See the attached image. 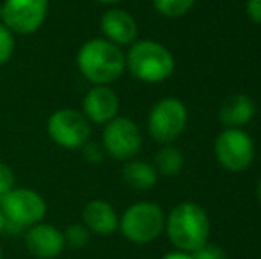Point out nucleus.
<instances>
[{"instance_id":"1","label":"nucleus","mask_w":261,"mask_h":259,"mask_svg":"<svg viewBox=\"0 0 261 259\" xmlns=\"http://www.w3.org/2000/svg\"><path fill=\"white\" fill-rule=\"evenodd\" d=\"M76 66L94 85H109L123 75L126 68V55L121 46L107 41L105 38H94L80 46Z\"/></svg>"},{"instance_id":"2","label":"nucleus","mask_w":261,"mask_h":259,"mask_svg":"<svg viewBox=\"0 0 261 259\" xmlns=\"http://www.w3.org/2000/svg\"><path fill=\"white\" fill-rule=\"evenodd\" d=\"M165 231L174 247L183 252H196L210 238L206 211L196 203L178 204L165 220Z\"/></svg>"},{"instance_id":"3","label":"nucleus","mask_w":261,"mask_h":259,"mask_svg":"<svg viewBox=\"0 0 261 259\" xmlns=\"http://www.w3.org/2000/svg\"><path fill=\"white\" fill-rule=\"evenodd\" d=\"M126 68L141 82L158 83L172 75L174 57L156 41H135L126 55Z\"/></svg>"},{"instance_id":"4","label":"nucleus","mask_w":261,"mask_h":259,"mask_svg":"<svg viewBox=\"0 0 261 259\" xmlns=\"http://www.w3.org/2000/svg\"><path fill=\"white\" fill-rule=\"evenodd\" d=\"M117 227L130 242L149 243L165 229V215L155 203H137L124 211Z\"/></svg>"},{"instance_id":"5","label":"nucleus","mask_w":261,"mask_h":259,"mask_svg":"<svg viewBox=\"0 0 261 259\" xmlns=\"http://www.w3.org/2000/svg\"><path fill=\"white\" fill-rule=\"evenodd\" d=\"M6 225L16 229L31 227L45 218L46 200L31 188H16L9 192L0 203Z\"/></svg>"},{"instance_id":"6","label":"nucleus","mask_w":261,"mask_h":259,"mask_svg":"<svg viewBox=\"0 0 261 259\" xmlns=\"http://www.w3.org/2000/svg\"><path fill=\"white\" fill-rule=\"evenodd\" d=\"M187 126V107L178 98H164L151 108L148 131L160 144H171Z\"/></svg>"},{"instance_id":"7","label":"nucleus","mask_w":261,"mask_h":259,"mask_svg":"<svg viewBox=\"0 0 261 259\" xmlns=\"http://www.w3.org/2000/svg\"><path fill=\"white\" fill-rule=\"evenodd\" d=\"M50 138L66 149H82L91 137V125L87 118L73 108L55 110L48 119Z\"/></svg>"},{"instance_id":"8","label":"nucleus","mask_w":261,"mask_h":259,"mask_svg":"<svg viewBox=\"0 0 261 259\" xmlns=\"http://www.w3.org/2000/svg\"><path fill=\"white\" fill-rule=\"evenodd\" d=\"M215 156L224 169L242 172L254 160V142L244 130L227 128L217 137Z\"/></svg>"},{"instance_id":"9","label":"nucleus","mask_w":261,"mask_h":259,"mask_svg":"<svg viewBox=\"0 0 261 259\" xmlns=\"http://www.w3.org/2000/svg\"><path fill=\"white\" fill-rule=\"evenodd\" d=\"M2 23L13 34L27 36L45 23L48 0H6L2 4Z\"/></svg>"},{"instance_id":"10","label":"nucleus","mask_w":261,"mask_h":259,"mask_svg":"<svg viewBox=\"0 0 261 259\" xmlns=\"http://www.w3.org/2000/svg\"><path fill=\"white\" fill-rule=\"evenodd\" d=\"M103 149L116 160H130L141 151V130L132 119L114 118L105 125Z\"/></svg>"},{"instance_id":"11","label":"nucleus","mask_w":261,"mask_h":259,"mask_svg":"<svg viewBox=\"0 0 261 259\" xmlns=\"http://www.w3.org/2000/svg\"><path fill=\"white\" fill-rule=\"evenodd\" d=\"M25 247L38 259H55L64 250V235L52 224H34L25 233Z\"/></svg>"},{"instance_id":"12","label":"nucleus","mask_w":261,"mask_h":259,"mask_svg":"<svg viewBox=\"0 0 261 259\" xmlns=\"http://www.w3.org/2000/svg\"><path fill=\"white\" fill-rule=\"evenodd\" d=\"M82 108V114L87 118V121L98 123V125H107L114 118H117L119 98H117V94L110 87L96 85L86 94Z\"/></svg>"},{"instance_id":"13","label":"nucleus","mask_w":261,"mask_h":259,"mask_svg":"<svg viewBox=\"0 0 261 259\" xmlns=\"http://www.w3.org/2000/svg\"><path fill=\"white\" fill-rule=\"evenodd\" d=\"M100 27L107 41L117 46L134 45L139 34L137 21L124 9H109L101 16Z\"/></svg>"},{"instance_id":"14","label":"nucleus","mask_w":261,"mask_h":259,"mask_svg":"<svg viewBox=\"0 0 261 259\" xmlns=\"http://www.w3.org/2000/svg\"><path fill=\"white\" fill-rule=\"evenodd\" d=\"M82 220L84 225L91 233H96V235H103V236L112 235L117 229V225H119L116 210L107 200L101 199H94L84 206Z\"/></svg>"},{"instance_id":"15","label":"nucleus","mask_w":261,"mask_h":259,"mask_svg":"<svg viewBox=\"0 0 261 259\" xmlns=\"http://www.w3.org/2000/svg\"><path fill=\"white\" fill-rule=\"evenodd\" d=\"M254 116V101L247 94H233L222 103L219 119L227 128H240Z\"/></svg>"},{"instance_id":"16","label":"nucleus","mask_w":261,"mask_h":259,"mask_svg":"<svg viewBox=\"0 0 261 259\" xmlns=\"http://www.w3.org/2000/svg\"><path fill=\"white\" fill-rule=\"evenodd\" d=\"M123 180L134 190H149L156 185L158 172L153 165L141 160H132L123 167Z\"/></svg>"},{"instance_id":"17","label":"nucleus","mask_w":261,"mask_h":259,"mask_svg":"<svg viewBox=\"0 0 261 259\" xmlns=\"http://www.w3.org/2000/svg\"><path fill=\"white\" fill-rule=\"evenodd\" d=\"M156 172H162L164 176H176L183 169V153L178 148L171 144H165L160 151L156 153Z\"/></svg>"},{"instance_id":"18","label":"nucleus","mask_w":261,"mask_h":259,"mask_svg":"<svg viewBox=\"0 0 261 259\" xmlns=\"http://www.w3.org/2000/svg\"><path fill=\"white\" fill-rule=\"evenodd\" d=\"M155 9L165 18H179L189 13L196 0H153Z\"/></svg>"},{"instance_id":"19","label":"nucleus","mask_w":261,"mask_h":259,"mask_svg":"<svg viewBox=\"0 0 261 259\" xmlns=\"http://www.w3.org/2000/svg\"><path fill=\"white\" fill-rule=\"evenodd\" d=\"M64 235V242L66 245L73 247V249H82L87 242H89V229L82 224H73L66 229Z\"/></svg>"},{"instance_id":"20","label":"nucleus","mask_w":261,"mask_h":259,"mask_svg":"<svg viewBox=\"0 0 261 259\" xmlns=\"http://www.w3.org/2000/svg\"><path fill=\"white\" fill-rule=\"evenodd\" d=\"M14 52V34L0 21V66L6 64Z\"/></svg>"},{"instance_id":"21","label":"nucleus","mask_w":261,"mask_h":259,"mask_svg":"<svg viewBox=\"0 0 261 259\" xmlns=\"http://www.w3.org/2000/svg\"><path fill=\"white\" fill-rule=\"evenodd\" d=\"M14 188V174L9 165L0 162V203Z\"/></svg>"},{"instance_id":"22","label":"nucleus","mask_w":261,"mask_h":259,"mask_svg":"<svg viewBox=\"0 0 261 259\" xmlns=\"http://www.w3.org/2000/svg\"><path fill=\"white\" fill-rule=\"evenodd\" d=\"M192 257L194 259H227L226 252H224L220 247L212 245V243H204L203 247H199V249L192 254Z\"/></svg>"},{"instance_id":"23","label":"nucleus","mask_w":261,"mask_h":259,"mask_svg":"<svg viewBox=\"0 0 261 259\" xmlns=\"http://www.w3.org/2000/svg\"><path fill=\"white\" fill-rule=\"evenodd\" d=\"M82 149L89 162H100V160H103V149H101L96 142H87Z\"/></svg>"},{"instance_id":"24","label":"nucleus","mask_w":261,"mask_h":259,"mask_svg":"<svg viewBox=\"0 0 261 259\" xmlns=\"http://www.w3.org/2000/svg\"><path fill=\"white\" fill-rule=\"evenodd\" d=\"M245 11H247V16L251 18L252 21L261 23V0H247Z\"/></svg>"},{"instance_id":"25","label":"nucleus","mask_w":261,"mask_h":259,"mask_svg":"<svg viewBox=\"0 0 261 259\" xmlns=\"http://www.w3.org/2000/svg\"><path fill=\"white\" fill-rule=\"evenodd\" d=\"M162 259H194L192 257V254H189V252H183V250H178V252H169V254H165Z\"/></svg>"},{"instance_id":"26","label":"nucleus","mask_w":261,"mask_h":259,"mask_svg":"<svg viewBox=\"0 0 261 259\" xmlns=\"http://www.w3.org/2000/svg\"><path fill=\"white\" fill-rule=\"evenodd\" d=\"M6 229V218H4V215H2V210H0V233Z\"/></svg>"},{"instance_id":"27","label":"nucleus","mask_w":261,"mask_h":259,"mask_svg":"<svg viewBox=\"0 0 261 259\" xmlns=\"http://www.w3.org/2000/svg\"><path fill=\"white\" fill-rule=\"evenodd\" d=\"M94 2H100V4H114V2H119V0H94Z\"/></svg>"},{"instance_id":"28","label":"nucleus","mask_w":261,"mask_h":259,"mask_svg":"<svg viewBox=\"0 0 261 259\" xmlns=\"http://www.w3.org/2000/svg\"><path fill=\"white\" fill-rule=\"evenodd\" d=\"M258 200H259V204H261V180H259V183H258Z\"/></svg>"},{"instance_id":"29","label":"nucleus","mask_w":261,"mask_h":259,"mask_svg":"<svg viewBox=\"0 0 261 259\" xmlns=\"http://www.w3.org/2000/svg\"><path fill=\"white\" fill-rule=\"evenodd\" d=\"M2 13H4V11H2V4H0V21H2Z\"/></svg>"},{"instance_id":"30","label":"nucleus","mask_w":261,"mask_h":259,"mask_svg":"<svg viewBox=\"0 0 261 259\" xmlns=\"http://www.w3.org/2000/svg\"><path fill=\"white\" fill-rule=\"evenodd\" d=\"M0 259H4V257H2V250H0Z\"/></svg>"}]
</instances>
